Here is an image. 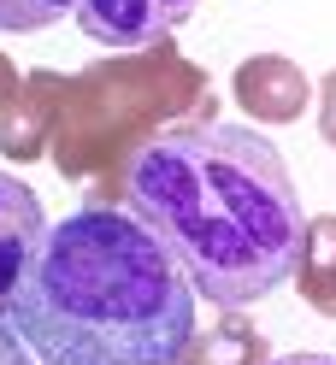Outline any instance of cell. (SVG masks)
I'll use <instances>...</instances> for the list:
<instances>
[{"instance_id": "6da1fadb", "label": "cell", "mask_w": 336, "mask_h": 365, "mask_svg": "<svg viewBox=\"0 0 336 365\" xmlns=\"http://www.w3.org/2000/svg\"><path fill=\"white\" fill-rule=\"evenodd\" d=\"M124 200L200 301L242 312L301 265L307 212L283 153L248 124H171L130 153Z\"/></svg>"}, {"instance_id": "7a4b0ae2", "label": "cell", "mask_w": 336, "mask_h": 365, "mask_svg": "<svg viewBox=\"0 0 336 365\" xmlns=\"http://www.w3.org/2000/svg\"><path fill=\"white\" fill-rule=\"evenodd\" d=\"M195 283L124 207H77L30 265L6 324L41 365H183Z\"/></svg>"}, {"instance_id": "3957f363", "label": "cell", "mask_w": 336, "mask_h": 365, "mask_svg": "<svg viewBox=\"0 0 336 365\" xmlns=\"http://www.w3.org/2000/svg\"><path fill=\"white\" fill-rule=\"evenodd\" d=\"M41 242H48V212H41V200L24 177L0 171V318L12 312L18 289H24L30 265L41 254Z\"/></svg>"}, {"instance_id": "277c9868", "label": "cell", "mask_w": 336, "mask_h": 365, "mask_svg": "<svg viewBox=\"0 0 336 365\" xmlns=\"http://www.w3.org/2000/svg\"><path fill=\"white\" fill-rule=\"evenodd\" d=\"M189 12H195V0H77L71 18L101 48H153Z\"/></svg>"}, {"instance_id": "5b68a950", "label": "cell", "mask_w": 336, "mask_h": 365, "mask_svg": "<svg viewBox=\"0 0 336 365\" xmlns=\"http://www.w3.org/2000/svg\"><path fill=\"white\" fill-rule=\"evenodd\" d=\"M230 95H236L242 112H254L260 124H295L307 112V77L295 71V59H283V53H254V59L236 65Z\"/></svg>"}, {"instance_id": "8992f818", "label": "cell", "mask_w": 336, "mask_h": 365, "mask_svg": "<svg viewBox=\"0 0 336 365\" xmlns=\"http://www.w3.org/2000/svg\"><path fill=\"white\" fill-rule=\"evenodd\" d=\"M59 101H65V83L59 77H30L18 88V101L0 112V148L12 159H36L41 142H48V124L59 118Z\"/></svg>"}, {"instance_id": "52a82bcc", "label": "cell", "mask_w": 336, "mask_h": 365, "mask_svg": "<svg viewBox=\"0 0 336 365\" xmlns=\"http://www.w3.org/2000/svg\"><path fill=\"white\" fill-rule=\"evenodd\" d=\"M301 294L312 312H336V218L307 224V242H301Z\"/></svg>"}, {"instance_id": "ba28073f", "label": "cell", "mask_w": 336, "mask_h": 365, "mask_svg": "<svg viewBox=\"0 0 336 365\" xmlns=\"http://www.w3.org/2000/svg\"><path fill=\"white\" fill-rule=\"evenodd\" d=\"M183 365H265V348H260V336L242 324V318H218V330L189 341Z\"/></svg>"}, {"instance_id": "9c48e42d", "label": "cell", "mask_w": 336, "mask_h": 365, "mask_svg": "<svg viewBox=\"0 0 336 365\" xmlns=\"http://www.w3.org/2000/svg\"><path fill=\"white\" fill-rule=\"evenodd\" d=\"M77 0H0V30L6 36H36L59 24V18H71Z\"/></svg>"}, {"instance_id": "30bf717a", "label": "cell", "mask_w": 336, "mask_h": 365, "mask_svg": "<svg viewBox=\"0 0 336 365\" xmlns=\"http://www.w3.org/2000/svg\"><path fill=\"white\" fill-rule=\"evenodd\" d=\"M319 135L336 148V71L325 77V88H319Z\"/></svg>"}, {"instance_id": "8fae6325", "label": "cell", "mask_w": 336, "mask_h": 365, "mask_svg": "<svg viewBox=\"0 0 336 365\" xmlns=\"http://www.w3.org/2000/svg\"><path fill=\"white\" fill-rule=\"evenodd\" d=\"M0 365H36V354L18 341V330L6 324V318H0Z\"/></svg>"}, {"instance_id": "7c38bea8", "label": "cell", "mask_w": 336, "mask_h": 365, "mask_svg": "<svg viewBox=\"0 0 336 365\" xmlns=\"http://www.w3.org/2000/svg\"><path fill=\"white\" fill-rule=\"evenodd\" d=\"M18 88H24V83H18V71H12V59L0 53V112H6V106L18 101Z\"/></svg>"}, {"instance_id": "4fadbf2b", "label": "cell", "mask_w": 336, "mask_h": 365, "mask_svg": "<svg viewBox=\"0 0 336 365\" xmlns=\"http://www.w3.org/2000/svg\"><path fill=\"white\" fill-rule=\"evenodd\" d=\"M265 365H336V354H278Z\"/></svg>"}]
</instances>
